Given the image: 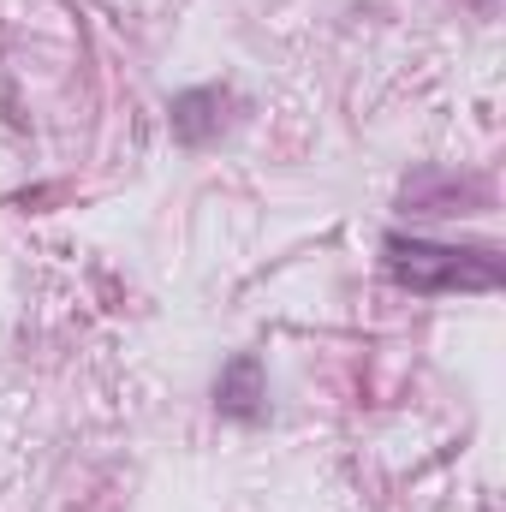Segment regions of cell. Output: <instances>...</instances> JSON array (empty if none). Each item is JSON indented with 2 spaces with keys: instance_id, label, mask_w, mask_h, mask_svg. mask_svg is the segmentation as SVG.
<instances>
[{
  "instance_id": "1",
  "label": "cell",
  "mask_w": 506,
  "mask_h": 512,
  "mask_svg": "<svg viewBox=\"0 0 506 512\" xmlns=\"http://www.w3.org/2000/svg\"><path fill=\"white\" fill-rule=\"evenodd\" d=\"M387 274L411 292H459V286L489 292V286H501V262L489 251H477V262H471V251H447L429 239H387Z\"/></svg>"
},
{
  "instance_id": "2",
  "label": "cell",
  "mask_w": 506,
  "mask_h": 512,
  "mask_svg": "<svg viewBox=\"0 0 506 512\" xmlns=\"http://www.w3.org/2000/svg\"><path fill=\"white\" fill-rule=\"evenodd\" d=\"M215 405H221L227 417H239V423H256V417L268 411V382H262V358H256V352H239V358L221 370Z\"/></svg>"
},
{
  "instance_id": "3",
  "label": "cell",
  "mask_w": 506,
  "mask_h": 512,
  "mask_svg": "<svg viewBox=\"0 0 506 512\" xmlns=\"http://www.w3.org/2000/svg\"><path fill=\"white\" fill-rule=\"evenodd\" d=\"M221 108H227V96H221V90H209V84H203V90L173 96V137H179V143H191V149H197V143H209V137H221V120H227Z\"/></svg>"
}]
</instances>
